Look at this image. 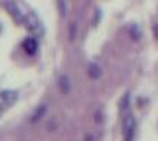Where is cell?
<instances>
[{
	"mask_svg": "<svg viewBox=\"0 0 158 141\" xmlns=\"http://www.w3.org/2000/svg\"><path fill=\"white\" fill-rule=\"evenodd\" d=\"M58 6L61 7L62 16H65V5H64V0H58Z\"/></svg>",
	"mask_w": 158,
	"mask_h": 141,
	"instance_id": "10",
	"label": "cell"
},
{
	"mask_svg": "<svg viewBox=\"0 0 158 141\" xmlns=\"http://www.w3.org/2000/svg\"><path fill=\"white\" fill-rule=\"evenodd\" d=\"M102 74V71H101V68L98 66L96 63H90L89 65V76L92 80H98L99 76Z\"/></svg>",
	"mask_w": 158,
	"mask_h": 141,
	"instance_id": "6",
	"label": "cell"
},
{
	"mask_svg": "<svg viewBox=\"0 0 158 141\" xmlns=\"http://www.w3.org/2000/svg\"><path fill=\"white\" fill-rule=\"evenodd\" d=\"M2 113H3V112H0V116H2Z\"/></svg>",
	"mask_w": 158,
	"mask_h": 141,
	"instance_id": "13",
	"label": "cell"
},
{
	"mask_svg": "<svg viewBox=\"0 0 158 141\" xmlns=\"http://www.w3.org/2000/svg\"><path fill=\"white\" fill-rule=\"evenodd\" d=\"M5 7H6V10L9 12V15L14 18L15 22H18L21 25H24L27 16L31 12V10H28L27 7L22 6L19 2H16V0H5Z\"/></svg>",
	"mask_w": 158,
	"mask_h": 141,
	"instance_id": "1",
	"label": "cell"
},
{
	"mask_svg": "<svg viewBox=\"0 0 158 141\" xmlns=\"http://www.w3.org/2000/svg\"><path fill=\"white\" fill-rule=\"evenodd\" d=\"M154 34H155V37L158 38V24L157 25H154Z\"/></svg>",
	"mask_w": 158,
	"mask_h": 141,
	"instance_id": "12",
	"label": "cell"
},
{
	"mask_svg": "<svg viewBox=\"0 0 158 141\" xmlns=\"http://www.w3.org/2000/svg\"><path fill=\"white\" fill-rule=\"evenodd\" d=\"M74 34H76V24H73V27L69 28V38L71 40H74V37H76Z\"/></svg>",
	"mask_w": 158,
	"mask_h": 141,
	"instance_id": "11",
	"label": "cell"
},
{
	"mask_svg": "<svg viewBox=\"0 0 158 141\" xmlns=\"http://www.w3.org/2000/svg\"><path fill=\"white\" fill-rule=\"evenodd\" d=\"M46 110H48V106L46 104H40L39 108L35 109V112L33 113V116H31V122H39L46 115Z\"/></svg>",
	"mask_w": 158,
	"mask_h": 141,
	"instance_id": "5",
	"label": "cell"
},
{
	"mask_svg": "<svg viewBox=\"0 0 158 141\" xmlns=\"http://www.w3.org/2000/svg\"><path fill=\"white\" fill-rule=\"evenodd\" d=\"M130 34H131V37H133V40H139L140 38V31H139L138 25H131Z\"/></svg>",
	"mask_w": 158,
	"mask_h": 141,
	"instance_id": "9",
	"label": "cell"
},
{
	"mask_svg": "<svg viewBox=\"0 0 158 141\" xmlns=\"http://www.w3.org/2000/svg\"><path fill=\"white\" fill-rule=\"evenodd\" d=\"M129 106H130V94L126 93V96L120 101V110H121V113L129 112Z\"/></svg>",
	"mask_w": 158,
	"mask_h": 141,
	"instance_id": "7",
	"label": "cell"
},
{
	"mask_svg": "<svg viewBox=\"0 0 158 141\" xmlns=\"http://www.w3.org/2000/svg\"><path fill=\"white\" fill-rule=\"evenodd\" d=\"M59 87H61V90L64 91V93H68L69 91L71 84H69V81H68L67 76H61V78H59Z\"/></svg>",
	"mask_w": 158,
	"mask_h": 141,
	"instance_id": "8",
	"label": "cell"
},
{
	"mask_svg": "<svg viewBox=\"0 0 158 141\" xmlns=\"http://www.w3.org/2000/svg\"><path fill=\"white\" fill-rule=\"evenodd\" d=\"M22 49H24V52L27 54L33 56L39 50V43H37V40H35L34 37H28V38H25V40L22 41Z\"/></svg>",
	"mask_w": 158,
	"mask_h": 141,
	"instance_id": "4",
	"label": "cell"
},
{
	"mask_svg": "<svg viewBox=\"0 0 158 141\" xmlns=\"http://www.w3.org/2000/svg\"><path fill=\"white\" fill-rule=\"evenodd\" d=\"M16 100H18V93L14 90L0 91V112H5L9 108H12Z\"/></svg>",
	"mask_w": 158,
	"mask_h": 141,
	"instance_id": "3",
	"label": "cell"
},
{
	"mask_svg": "<svg viewBox=\"0 0 158 141\" xmlns=\"http://www.w3.org/2000/svg\"><path fill=\"white\" fill-rule=\"evenodd\" d=\"M136 134V119L130 112L123 113V138L124 141H133Z\"/></svg>",
	"mask_w": 158,
	"mask_h": 141,
	"instance_id": "2",
	"label": "cell"
}]
</instances>
